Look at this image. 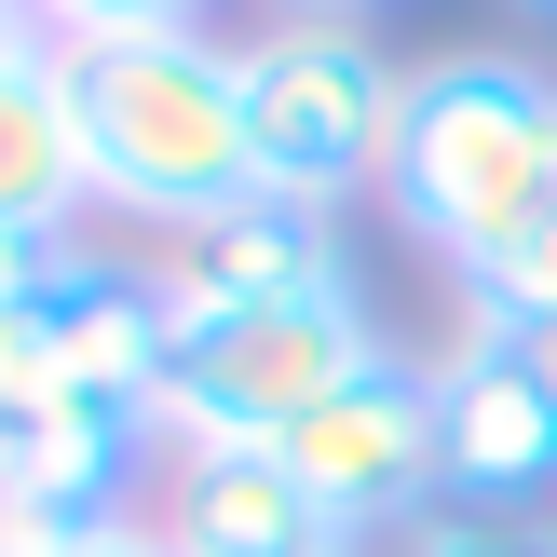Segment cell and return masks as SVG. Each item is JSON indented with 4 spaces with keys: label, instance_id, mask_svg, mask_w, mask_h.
I'll list each match as a JSON object with an SVG mask.
<instances>
[{
    "label": "cell",
    "instance_id": "cell-1",
    "mask_svg": "<svg viewBox=\"0 0 557 557\" xmlns=\"http://www.w3.org/2000/svg\"><path fill=\"white\" fill-rule=\"evenodd\" d=\"M69 54L82 136H96V205L150 218L163 245L232 218L259 190V123H245V41L205 27H136V41H54Z\"/></svg>",
    "mask_w": 557,
    "mask_h": 557
},
{
    "label": "cell",
    "instance_id": "cell-2",
    "mask_svg": "<svg viewBox=\"0 0 557 557\" xmlns=\"http://www.w3.org/2000/svg\"><path fill=\"white\" fill-rule=\"evenodd\" d=\"M381 190L449 272H476L504 232H531L557 205V82L517 54H435L408 82V136Z\"/></svg>",
    "mask_w": 557,
    "mask_h": 557
},
{
    "label": "cell",
    "instance_id": "cell-3",
    "mask_svg": "<svg viewBox=\"0 0 557 557\" xmlns=\"http://www.w3.org/2000/svg\"><path fill=\"white\" fill-rule=\"evenodd\" d=\"M368 286H299V299H205L177 326V381H163V449H272L286 422H313L341 381L381 368Z\"/></svg>",
    "mask_w": 557,
    "mask_h": 557
},
{
    "label": "cell",
    "instance_id": "cell-4",
    "mask_svg": "<svg viewBox=\"0 0 557 557\" xmlns=\"http://www.w3.org/2000/svg\"><path fill=\"white\" fill-rule=\"evenodd\" d=\"M408 82L368 27H299L272 14V41H245V123H259V190L341 218L354 190L395 177V136H408Z\"/></svg>",
    "mask_w": 557,
    "mask_h": 557
},
{
    "label": "cell",
    "instance_id": "cell-5",
    "mask_svg": "<svg viewBox=\"0 0 557 557\" xmlns=\"http://www.w3.org/2000/svg\"><path fill=\"white\" fill-rule=\"evenodd\" d=\"M272 449H286V476L313 490V517H326L341 544H381V531L408 544L435 504H449V449H435V368H395V354H381L368 381H341L313 422H286Z\"/></svg>",
    "mask_w": 557,
    "mask_h": 557
},
{
    "label": "cell",
    "instance_id": "cell-6",
    "mask_svg": "<svg viewBox=\"0 0 557 557\" xmlns=\"http://www.w3.org/2000/svg\"><path fill=\"white\" fill-rule=\"evenodd\" d=\"M435 449H449V504L462 517H504L531 490H557V395H531L504 354L449 341V368H435Z\"/></svg>",
    "mask_w": 557,
    "mask_h": 557
},
{
    "label": "cell",
    "instance_id": "cell-7",
    "mask_svg": "<svg viewBox=\"0 0 557 557\" xmlns=\"http://www.w3.org/2000/svg\"><path fill=\"white\" fill-rule=\"evenodd\" d=\"M163 531L177 557H272V544H341L286 449H163Z\"/></svg>",
    "mask_w": 557,
    "mask_h": 557
},
{
    "label": "cell",
    "instance_id": "cell-8",
    "mask_svg": "<svg viewBox=\"0 0 557 557\" xmlns=\"http://www.w3.org/2000/svg\"><path fill=\"white\" fill-rule=\"evenodd\" d=\"M96 205V136H82L69 54L0 82V232L14 245H69V218Z\"/></svg>",
    "mask_w": 557,
    "mask_h": 557
},
{
    "label": "cell",
    "instance_id": "cell-9",
    "mask_svg": "<svg viewBox=\"0 0 557 557\" xmlns=\"http://www.w3.org/2000/svg\"><path fill=\"white\" fill-rule=\"evenodd\" d=\"M341 245H326L313 205H286V190H245L232 218H205V232H177V259H163V286H177V313H205V299H299V286H341Z\"/></svg>",
    "mask_w": 557,
    "mask_h": 557
},
{
    "label": "cell",
    "instance_id": "cell-10",
    "mask_svg": "<svg viewBox=\"0 0 557 557\" xmlns=\"http://www.w3.org/2000/svg\"><path fill=\"white\" fill-rule=\"evenodd\" d=\"M54 41H136V27H205V0H27Z\"/></svg>",
    "mask_w": 557,
    "mask_h": 557
},
{
    "label": "cell",
    "instance_id": "cell-11",
    "mask_svg": "<svg viewBox=\"0 0 557 557\" xmlns=\"http://www.w3.org/2000/svg\"><path fill=\"white\" fill-rule=\"evenodd\" d=\"M395 557H557V544H544V531H517V517H462V504H435Z\"/></svg>",
    "mask_w": 557,
    "mask_h": 557
},
{
    "label": "cell",
    "instance_id": "cell-12",
    "mask_svg": "<svg viewBox=\"0 0 557 557\" xmlns=\"http://www.w3.org/2000/svg\"><path fill=\"white\" fill-rule=\"evenodd\" d=\"M69 557H177V531H163V517H96Z\"/></svg>",
    "mask_w": 557,
    "mask_h": 557
},
{
    "label": "cell",
    "instance_id": "cell-13",
    "mask_svg": "<svg viewBox=\"0 0 557 557\" xmlns=\"http://www.w3.org/2000/svg\"><path fill=\"white\" fill-rule=\"evenodd\" d=\"M41 54H54V27L27 14V0H0V82H14V69H41Z\"/></svg>",
    "mask_w": 557,
    "mask_h": 557
},
{
    "label": "cell",
    "instance_id": "cell-14",
    "mask_svg": "<svg viewBox=\"0 0 557 557\" xmlns=\"http://www.w3.org/2000/svg\"><path fill=\"white\" fill-rule=\"evenodd\" d=\"M272 14H299V27H368L381 0H272Z\"/></svg>",
    "mask_w": 557,
    "mask_h": 557
},
{
    "label": "cell",
    "instance_id": "cell-15",
    "mask_svg": "<svg viewBox=\"0 0 557 557\" xmlns=\"http://www.w3.org/2000/svg\"><path fill=\"white\" fill-rule=\"evenodd\" d=\"M272 557H368V544H272Z\"/></svg>",
    "mask_w": 557,
    "mask_h": 557
},
{
    "label": "cell",
    "instance_id": "cell-16",
    "mask_svg": "<svg viewBox=\"0 0 557 557\" xmlns=\"http://www.w3.org/2000/svg\"><path fill=\"white\" fill-rule=\"evenodd\" d=\"M517 14H557V0H517Z\"/></svg>",
    "mask_w": 557,
    "mask_h": 557
}]
</instances>
